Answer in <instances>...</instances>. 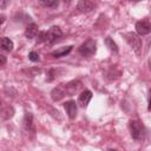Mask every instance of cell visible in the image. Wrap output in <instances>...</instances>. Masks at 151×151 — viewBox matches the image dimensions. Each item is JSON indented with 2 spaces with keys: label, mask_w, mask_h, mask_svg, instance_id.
<instances>
[{
  "label": "cell",
  "mask_w": 151,
  "mask_h": 151,
  "mask_svg": "<svg viewBox=\"0 0 151 151\" xmlns=\"http://www.w3.org/2000/svg\"><path fill=\"white\" fill-rule=\"evenodd\" d=\"M5 22V15H1V24Z\"/></svg>",
  "instance_id": "23"
},
{
  "label": "cell",
  "mask_w": 151,
  "mask_h": 151,
  "mask_svg": "<svg viewBox=\"0 0 151 151\" xmlns=\"http://www.w3.org/2000/svg\"><path fill=\"white\" fill-rule=\"evenodd\" d=\"M13 116H14V109L12 106L7 105V106H4L2 107V110H1V119L4 122L11 119Z\"/></svg>",
  "instance_id": "15"
},
{
  "label": "cell",
  "mask_w": 151,
  "mask_h": 151,
  "mask_svg": "<svg viewBox=\"0 0 151 151\" xmlns=\"http://www.w3.org/2000/svg\"><path fill=\"white\" fill-rule=\"evenodd\" d=\"M91 99H92V92H91L90 90H85V91H83V92L79 94L77 104H78L80 107H86V106L88 105V103H90Z\"/></svg>",
  "instance_id": "8"
},
{
  "label": "cell",
  "mask_w": 151,
  "mask_h": 151,
  "mask_svg": "<svg viewBox=\"0 0 151 151\" xmlns=\"http://www.w3.org/2000/svg\"><path fill=\"white\" fill-rule=\"evenodd\" d=\"M136 32L137 34L140 35H147L149 33H151V22L149 20H140L136 22Z\"/></svg>",
  "instance_id": "5"
},
{
  "label": "cell",
  "mask_w": 151,
  "mask_h": 151,
  "mask_svg": "<svg viewBox=\"0 0 151 151\" xmlns=\"http://www.w3.org/2000/svg\"><path fill=\"white\" fill-rule=\"evenodd\" d=\"M63 35V31L59 26H52L47 31H40L37 37V42H47L50 45L54 44Z\"/></svg>",
  "instance_id": "1"
},
{
  "label": "cell",
  "mask_w": 151,
  "mask_h": 151,
  "mask_svg": "<svg viewBox=\"0 0 151 151\" xmlns=\"http://www.w3.org/2000/svg\"><path fill=\"white\" fill-rule=\"evenodd\" d=\"M149 67H150V70H151V58L149 59Z\"/></svg>",
  "instance_id": "24"
},
{
  "label": "cell",
  "mask_w": 151,
  "mask_h": 151,
  "mask_svg": "<svg viewBox=\"0 0 151 151\" xmlns=\"http://www.w3.org/2000/svg\"><path fill=\"white\" fill-rule=\"evenodd\" d=\"M66 96V92L63 86H57L51 91V98L53 101H59Z\"/></svg>",
  "instance_id": "12"
},
{
  "label": "cell",
  "mask_w": 151,
  "mask_h": 151,
  "mask_svg": "<svg viewBox=\"0 0 151 151\" xmlns=\"http://www.w3.org/2000/svg\"><path fill=\"white\" fill-rule=\"evenodd\" d=\"M8 4H9L8 1H1V9H5V7H6Z\"/></svg>",
  "instance_id": "22"
},
{
  "label": "cell",
  "mask_w": 151,
  "mask_h": 151,
  "mask_svg": "<svg viewBox=\"0 0 151 151\" xmlns=\"http://www.w3.org/2000/svg\"><path fill=\"white\" fill-rule=\"evenodd\" d=\"M109 151H116V150H113V149H111V150H109Z\"/></svg>",
  "instance_id": "25"
},
{
  "label": "cell",
  "mask_w": 151,
  "mask_h": 151,
  "mask_svg": "<svg viewBox=\"0 0 151 151\" xmlns=\"http://www.w3.org/2000/svg\"><path fill=\"white\" fill-rule=\"evenodd\" d=\"M64 107L66 111V114L70 119H74L77 117V112H78V105L74 100H67L64 103Z\"/></svg>",
  "instance_id": "6"
},
{
  "label": "cell",
  "mask_w": 151,
  "mask_h": 151,
  "mask_svg": "<svg viewBox=\"0 0 151 151\" xmlns=\"http://www.w3.org/2000/svg\"><path fill=\"white\" fill-rule=\"evenodd\" d=\"M39 2H40V5H42L44 7H47V8H57L59 6L58 0H41Z\"/></svg>",
  "instance_id": "17"
},
{
  "label": "cell",
  "mask_w": 151,
  "mask_h": 151,
  "mask_svg": "<svg viewBox=\"0 0 151 151\" xmlns=\"http://www.w3.org/2000/svg\"><path fill=\"white\" fill-rule=\"evenodd\" d=\"M6 64V57L5 55H0V66H4Z\"/></svg>",
  "instance_id": "20"
},
{
  "label": "cell",
  "mask_w": 151,
  "mask_h": 151,
  "mask_svg": "<svg viewBox=\"0 0 151 151\" xmlns=\"http://www.w3.org/2000/svg\"><path fill=\"white\" fill-rule=\"evenodd\" d=\"M28 59H29L31 61H33V63H38V61L40 60V57H39V54H38L37 52L32 51V52L28 53Z\"/></svg>",
  "instance_id": "18"
},
{
  "label": "cell",
  "mask_w": 151,
  "mask_h": 151,
  "mask_svg": "<svg viewBox=\"0 0 151 151\" xmlns=\"http://www.w3.org/2000/svg\"><path fill=\"white\" fill-rule=\"evenodd\" d=\"M96 4L93 1H90V0H80L78 1L77 4V9L81 13H88L91 12L93 8H94Z\"/></svg>",
  "instance_id": "7"
},
{
  "label": "cell",
  "mask_w": 151,
  "mask_h": 151,
  "mask_svg": "<svg viewBox=\"0 0 151 151\" xmlns=\"http://www.w3.org/2000/svg\"><path fill=\"white\" fill-rule=\"evenodd\" d=\"M38 34H39V27L37 24L31 22L29 25H27V27L25 29V37L27 39H33L35 37H38Z\"/></svg>",
  "instance_id": "11"
},
{
  "label": "cell",
  "mask_w": 151,
  "mask_h": 151,
  "mask_svg": "<svg viewBox=\"0 0 151 151\" xmlns=\"http://www.w3.org/2000/svg\"><path fill=\"white\" fill-rule=\"evenodd\" d=\"M105 45L109 47V50H110L111 52L118 53V46H117V44L113 41V39H112L111 37H106V38H105Z\"/></svg>",
  "instance_id": "16"
},
{
  "label": "cell",
  "mask_w": 151,
  "mask_h": 151,
  "mask_svg": "<svg viewBox=\"0 0 151 151\" xmlns=\"http://www.w3.org/2000/svg\"><path fill=\"white\" fill-rule=\"evenodd\" d=\"M22 125L25 131L27 132H34V123H33V114L31 112H26L24 116Z\"/></svg>",
  "instance_id": "9"
},
{
  "label": "cell",
  "mask_w": 151,
  "mask_h": 151,
  "mask_svg": "<svg viewBox=\"0 0 151 151\" xmlns=\"http://www.w3.org/2000/svg\"><path fill=\"white\" fill-rule=\"evenodd\" d=\"M0 46H1V50H2V51L11 52V51L13 50L14 44H13V41H12L9 38L2 37V38H1V41H0Z\"/></svg>",
  "instance_id": "14"
},
{
  "label": "cell",
  "mask_w": 151,
  "mask_h": 151,
  "mask_svg": "<svg viewBox=\"0 0 151 151\" xmlns=\"http://www.w3.org/2000/svg\"><path fill=\"white\" fill-rule=\"evenodd\" d=\"M147 110L151 111V90L149 91V103H147Z\"/></svg>",
  "instance_id": "21"
},
{
  "label": "cell",
  "mask_w": 151,
  "mask_h": 151,
  "mask_svg": "<svg viewBox=\"0 0 151 151\" xmlns=\"http://www.w3.org/2000/svg\"><path fill=\"white\" fill-rule=\"evenodd\" d=\"M124 38H125V41L129 44V46H130L137 54H140V53H142L143 42H142L140 37H139L137 33H134V32L124 33Z\"/></svg>",
  "instance_id": "3"
},
{
  "label": "cell",
  "mask_w": 151,
  "mask_h": 151,
  "mask_svg": "<svg viewBox=\"0 0 151 151\" xmlns=\"http://www.w3.org/2000/svg\"><path fill=\"white\" fill-rule=\"evenodd\" d=\"M80 85H81V83H80L79 80H73V81L67 83V84H66L65 86H63V87H64V90H65V92H66V96H73V94L79 90Z\"/></svg>",
  "instance_id": "10"
},
{
  "label": "cell",
  "mask_w": 151,
  "mask_h": 151,
  "mask_svg": "<svg viewBox=\"0 0 151 151\" xmlns=\"http://www.w3.org/2000/svg\"><path fill=\"white\" fill-rule=\"evenodd\" d=\"M73 50V46L70 45V46H64V47H60L55 51H52L51 52V55L54 57V58H61V57H66L71 51Z\"/></svg>",
  "instance_id": "13"
},
{
  "label": "cell",
  "mask_w": 151,
  "mask_h": 151,
  "mask_svg": "<svg viewBox=\"0 0 151 151\" xmlns=\"http://www.w3.org/2000/svg\"><path fill=\"white\" fill-rule=\"evenodd\" d=\"M96 51H97V41L92 38L85 40L78 48L79 54L83 57H91L96 53Z\"/></svg>",
  "instance_id": "4"
},
{
  "label": "cell",
  "mask_w": 151,
  "mask_h": 151,
  "mask_svg": "<svg viewBox=\"0 0 151 151\" xmlns=\"http://www.w3.org/2000/svg\"><path fill=\"white\" fill-rule=\"evenodd\" d=\"M57 74H58V70H55V68H51V70L48 71V73H47V80H48V81H52L55 77H58Z\"/></svg>",
  "instance_id": "19"
},
{
  "label": "cell",
  "mask_w": 151,
  "mask_h": 151,
  "mask_svg": "<svg viewBox=\"0 0 151 151\" xmlns=\"http://www.w3.org/2000/svg\"><path fill=\"white\" fill-rule=\"evenodd\" d=\"M129 130H130V134L134 140H143L145 138L146 134V129L144 126V124L137 119H132L129 122Z\"/></svg>",
  "instance_id": "2"
}]
</instances>
